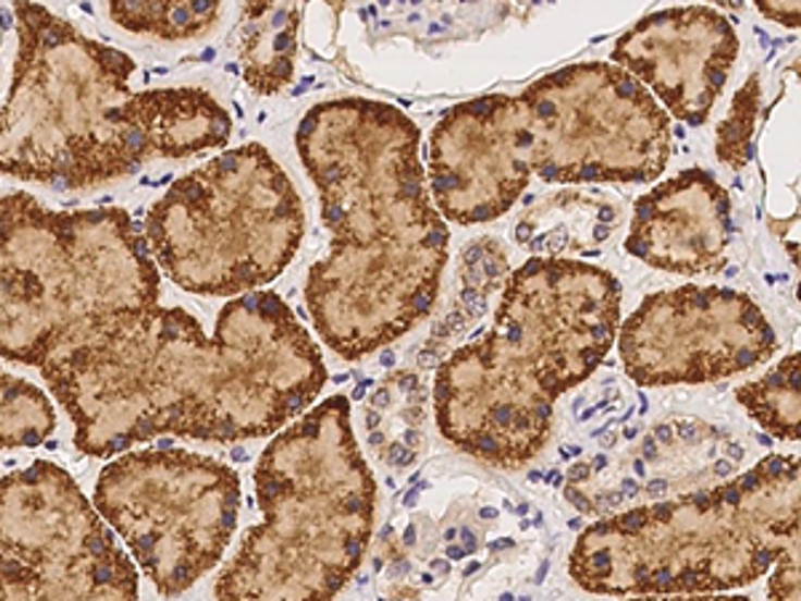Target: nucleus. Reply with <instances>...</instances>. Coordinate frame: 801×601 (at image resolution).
I'll return each instance as SVG.
<instances>
[{
  "instance_id": "obj_1",
  "label": "nucleus",
  "mask_w": 801,
  "mask_h": 601,
  "mask_svg": "<svg viewBox=\"0 0 801 601\" xmlns=\"http://www.w3.org/2000/svg\"><path fill=\"white\" fill-rule=\"evenodd\" d=\"M40 369L75 446L115 457L145 441L264 439L321 396V351L275 292L230 299L206 334L182 308L147 305L91 327Z\"/></svg>"
},
{
  "instance_id": "obj_2",
  "label": "nucleus",
  "mask_w": 801,
  "mask_h": 601,
  "mask_svg": "<svg viewBox=\"0 0 801 601\" xmlns=\"http://www.w3.org/2000/svg\"><path fill=\"white\" fill-rule=\"evenodd\" d=\"M294 143L332 233L329 255L308 273L305 303L323 343L358 361L430 314L449 228L430 198L420 128L393 105H313Z\"/></svg>"
},
{
  "instance_id": "obj_3",
  "label": "nucleus",
  "mask_w": 801,
  "mask_h": 601,
  "mask_svg": "<svg viewBox=\"0 0 801 601\" xmlns=\"http://www.w3.org/2000/svg\"><path fill=\"white\" fill-rule=\"evenodd\" d=\"M20 54L0 108V172L57 191L137 174L230 139L233 121L204 88L134 91L137 62L88 40L44 5L16 3Z\"/></svg>"
},
{
  "instance_id": "obj_4",
  "label": "nucleus",
  "mask_w": 801,
  "mask_h": 601,
  "mask_svg": "<svg viewBox=\"0 0 801 601\" xmlns=\"http://www.w3.org/2000/svg\"><path fill=\"white\" fill-rule=\"evenodd\" d=\"M623 289L599 265L532 257L514 270L492 327L439 367L441 436L465 455L518 468L545 446L553 406L604 364Z\"/></svg>"
},
{
  "instance_id": "obj_5",
  "label": "nucleus",
  "mask_w": 801,
  "mask_h": 601,
  "mask_svg": "<svg viewBox=\"0 0 801 601\" xmlns=\"http://www.w3.org/2000/svg\"><path fill=\"white\" fill-rule=\"evenodd\" d=\"M262 522L214 582L217 599H332L363 564L374 479L337 393L273 433L255 470Z\"/></svg>"
},
{
  "instance_id": "obj_6",
  "label": "nucleus",
  "mask_w": 801,
  "mask_h": 601,
  "mask_svg": "<svg viewBox=\"0 0 801 601\" xmlns=\"http://www.w3.org/2000/svg\"><path fill=\"white\" fill-rule=\"evenodd\" d=\"M799 514V457L769 455L708 492L591 524L572 548L569 575L606 597L732 591L801 543Z\"/></svg>"
},
{
  "instance_id": "obj_7",
  "label": "nucleus",
  "mask_w": 801,
  "mask_h": 601,
  "mask_svg": "<svg viewBox=\"0 0 801 601\" xmlns=\"http://www.w3.org/2000/svg\"><path fill=\"white\" fill-rule=\"evenodd\" d=\"M150 244L123 209L0 198V358L44 367L102 318L158 303Z\"/></svg>"
},
{
  "instance_id": "obj_8",
  "label": "nucleus",
  "mask_w": 801,
  "mask_h": 601,
  "mask_svg": "<svg viewBox=\"0 0 801 601\" xmlns=\"http://www.w3.org/2000/svg\"><path fill=\"white\" fill-rule=\"evenodd\" d=\"M303 235V200L257 143L176 180L145 220V238L163 273L185 292L209 297H238L275 281Z\"/></svg>"
},
{
  "instance_id": "obj_9",
  "label": "nucleus",
  "mask_w": 801,
  "mask_h": 601,
  "mask_svg": "<svg viewBox=\"0 0 801 601\" xmlns=\"http://www.w3.org/2000/svg\"><path fill=\"white\" fill-rule=\"evenodd\" d=\"M94 508L156 591L180 597L225 556L238 527L241 479L198 452H121L99 474Z\"/></svg>"
},
{
  "instance_id": "obj_10",
  "label": "nucleus",
  "mask_w": 801,
  "mask_h": 601,
  "mask_svg": "<svg viewBox=\"0 0 801 601\" xmlns=\"http://www.w3.org/2000/svg\"><path fill=\"white\" fill-rule=\"evenodd\" d=\"M529 167L543 182H652L670 158V115L620 64L556 70L518 94Z\"/></svg>"
},
{
  "instance_id": "obj_11",
  "label": "nucleus",
  "mask_w": 801,
  "mask_h": 601,
  "mask_svg": "<svg viewBox=\"0 0 801 601\" xmlns=\"http://www.w3.org/2000/svg\"><path fill=\"white\" fill-rule=\"evenodd\" d=\"M0 553L38 599H137V564L73 476L49 459L0 476Z\"/></svg>"
},
{
  "instance_id": "obj_12",
  "label": "nucleus",
  "mask_w": 801,
  "mask_h": 601,
  "mask_svg": "<svg viewBox=\"0 0 801 601\" xmlns=\"http://www.w3.org/2000/svg\"><path fill=\"white\" fill-rule=\"evenodd\" d=\"M615 343L630 380L665 388L748 372L775 356L777 334L748 294L687 284L650 294L617 329Z\"/></svg>"
},
{
  "instance_id": "obj_13",
  "label": "nucleus",
  "mask_w": 801,
  "mask_h": 601,
  "mask_svg": "<svg viewBox=\"0 0 801 601\" xmlns=\"http://www.w3.org/2000/svg\"><path fill=\"white\" fill-rule=\"evenodd\" d=\"M532 180L527 123L518 97L486 94L435 123L428 191L444 220L481 225L514 209Z\"/></svg>"
},
{
  "instance_id": "obj_14",
  "label": "nucleus",
  "mask_w": 801,
  "mask_h": 601,
  "mask_svg": "<svg viewBox=\"0 0 801 601\" xmlns=\"http://www.w3.org/2000/svg\"><path fill=\"white\" fill-rule=\"evenodd\" d=\"M729 20L705 5L665 9L620 35L612 59L650 88L676 121L700 126L714 110L738 59Z\"/></svg>"
},
{
  "instance_id": "obj_15",
  "label": "nucleus",
  "mask_w": 801,
  "mask_h": 601,
  "mask_svg": "<svg viewBox=\"0 0 801 601\" xmlns=\"http://www.w3.org/2000/svg\"><path fill=\"white\" fill-rule=\"evenodd\" d=\"M732 204L703 169L660 182L633 206L626 249L641 262L681 275L716 273L727 265Z\"/></svg>"
},
{
  "instance_id": "obj_16",
  "label": "nucleus",
  "mask_w": 801,
  "mask_h": 601,
  "mask_svg": "<svg viewBox=\"0 0 801 601\" xmlns=\"http://www.w3.org/2000/svg\"><path fill=\"white\" fill-rule=\"evenodd\" d=\"M299 11L288 5L262 3L246 20L241 62L246 84L259 94L281 91L294 75Z\"/></svg>"
},
{
  "instance_id": "obj_17",
  "label": "nucleus",
  "mask_w": 801,
  "mask_h": 601,
  "mask_svg": "<svg viewBox=\"0 0 801 601\" xmlns=\"http://www.w3.org/2000/svg\"><path fill=\"white\" fill-rule=\"evenodd\" d=\"M799 351L782 358L762 380L748 382L735 391L740 406L767 433L782 441H799L801 426V391H799Z\"/></svg>"
},
{
  "instance_id": "obj_18",
  "label": "nucleus",
  "mask_w": 801,
  "mask_h": 601,
  "mask_svg": "<svg viewBox=\"0 0 801 601\" xmlns=\"http://www.w3.org/2000/svg\"><path fill=\"white\" fill-rule=\"evenodd\" d=\"M220 0H110L115 25L163 40H187L209 33Z\"/></svg>"
},
{
  "instance_id": "obj_19",
  "label": "nucleus",
  "mask_w": 801,
  "mask_h": 601,
  "mask_svg": "<svg viewBox=\"0 0 801 601\" xmlns=\"http://www.w3.org/2000/svg\"><path fill=\"white\" fill-rule=\"evenodd\" d=\"M54 430L57 412L49 396L0 367V450H33Z\"/></svg>"
},
{
  "instance_id": "obj_20",
  "label": "nucleus",
  "mask_w": 801,
  "mask_h": 601,
  "mask_svg": "<svg viewBox=\"0 0 801 601\" xmlns=\"http://www.w3.org/2000/svg\"><path fill=\"white\" fill-rule=\"evenodd\" d=\"M759 75H753L748 84L735 94L732 113L727 121L718 126V161L727 163L732 169H743L751 158V134H753V121H756L759 110Z\"/></svg>"
},
{
  "instance_id": "obj_21",
  "label": "nucleus",
  "mask_w": 801,
  "mask_h": 601,
  "mask_svg": "<svg viewBox=\"0 0 801 601\" xmlns=\"http://www.w3.org/2000/svg\"><path fill=\"white\" fill-rule=\"evenodd\" d=\"M775 573L769 577V599H801V543L788 545L773 564Z\"/></svg>"
},
{
  "instance_id": "obj_22",
  "label": "nucleus",
  "mask_w": 801,
  "mask_h": 601,
  "mask_svg": "<svg viewBox=\"0 0 801 601\" xmlns=\"http://www.w3.org/2000/svg\"><path fill=\"white\" fill-rule=\"evenodd\" d=\"M0 599H38L27 569L5 553H0Z\"/></svg>"
},
{
  "instance_id": "obj_23",
  "label": "nucleus",
  "mask_w": 801,
  "mask_h": 601,
  "mask_svg": "<svg viewBox=\"0 0 801 601\" xmlns=\"http://www.w3.org/2000/svg\"><path fill=\"white\" fill-rule=\"evenodd\" d=\"M753 3L767 20L777 22V25L791 29L799 27V0H753Z\"/></svg>"
},
{
  "instance_id": "obj_24",
  "label": "nucleus",
  "mask_w": 801,
  "mask_h": 601,
  "mask_svg": "<svg viewBox=\"0 0 801 601\" xmlns=\"http://www.w3.org/2000/svg\"><path fill=\"white\" fill-rule=\"evenodd\" d=\"M588 476H591V468H588V465H572V470H569V479H577V481H582V479H588Z\"/></svg>"
},
{
  "instance_id": "obj_25",
  "label": "nucleus",
  "mask_w": 801,
  "mask_h": 601,
  "mask_svg": "<svg viewBox=\"0 0 801 601\" xmlns=\"http://www.w3.org/2000/svg\"><path fill=\"white\" fill-rule=\"evenodd\" d=\"M463 540H465V551L473 553L476 551V538L470 535V529H463Z\"/></svg>"
},
{
  "instance_id": "obj_26",
  "label": "nucleus",
  "mask_w": 801,
  "mask_h": 601,
  "mask_svg": "<svg viewBox=\"0 0 801 601\" xmlns=\"http://www.w3.org/2000/svg\"><path fill=\"white\" fill-rule=\"evenodd\" d=\"M446 556L455 559V562H457V559H463V556H465V548H457V545L446 548Z\"/></svg>"
},
{
  "instance_id": "obj_27",
  "label": "nucleus",
  "mask_w": 801,
  "mask_h": 601,
  "mask_svg": "<svg viewBox=\"0 0 801 601\" xmlns=\"http://www.w3.org/2000/svg\"><path fill=\"white\" fill-rule=\"evenodd\" d=\"M369 385H372V382H363V385L358 388L356 393H353V398H363V393H367V388H369Z\"/></svg>"
},
{
  "instance_id": "obj_28",
  "label": "nucleus",
  "mask_w": 801,
  "mask_h": 601,
  "mask_svg": "<svg viewBox=\"0 0 801 601\" xmlns=\"http://www.w3.org/2000/svg\"><path fill=\"white\" fill-rule=\"evenodd\" d=\"M508 545H514V540H500V543L492 545V551H500V548H508Z\"/></svg>"
},
{
  "instance_id": "obj_29",
  "label": "nucleus",
  "mask_w": 801,
  "mask_h": 601,
  "mask_svg": "<svg viewBox=\"0 0 801 601\" xmlns=\"http://www.w3.org/2000/svg\"><path fill=\"white\" fill-rule=\"evenodd\" d=\"M481 516H484V518H494V516H497V511H494V508H484V511H481Z\"/></svg>"
},
{
  "instance_id": "obj_30",
  "label": "nucleus",
  "mask_w": 801,
  "mask_h": 601,
  "mask_svg": "<svg viewBox=\"0 0 801 601\" xmlns=\"http://www.w3.org/2000/svg\"><path fill=\"white\" fill-rule=\"evenodd\" d=\"M367 422H369V428H374L377 422H380V417H377V415H369V417H367Z\"/></svg>"
},
{
  "instance_id": "obj_31",
  "label": "nucleus",
  "mask_w": 801,
  "mask_h": 601,
  "mask_svg": "<svg viewBox=\"0 0 801 601\" xmlns=\"http://www.w3.org/2000/svg\"><path fill=\"white\" fill-rule=\"evenodd\" d=\"M612 444H615V433L604 436V446H612Z\"/></svg>"
},
{
  "instance_id": "obj_32",
  "label": "nucleus",
  "mask_w": 801,
  "mask_h": 601,
  "mask_svg": "<svg viewBox=\"0 0 801 601\" xmlns=\"http://www.w3.org/2000/svg\"><path fill=\"white\" fill-rule=\"evenodd\" d=\"M406 543H409V545L415 543V529H411V527H409V532H406Z\"/></svg>"
}]
</instances>
